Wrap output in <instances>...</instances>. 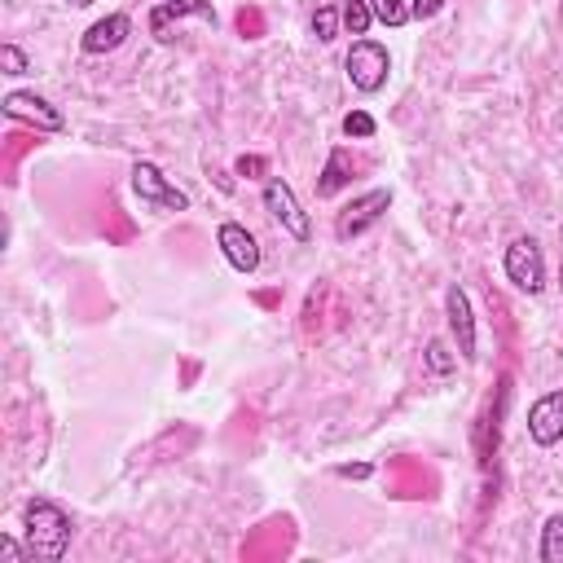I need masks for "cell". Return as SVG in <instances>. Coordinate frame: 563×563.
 <instances>
[{"mask_svg": "<svg viewBox=\"0 0 563 563\" xmlns=\"http://www.w3.org/2000/svg\"><path fill=\"white\" fill-rule=\"evenodd\" d=\"M501 268H506V277H510L523 295H537V290L545 286V255H541V246H537L532 238H515V242L506 246Z\"/></svg>", "mask_w": 563, "mask_h": 563, "instance_id": "277c9868", "label": "cell"}, {"mask_svg": "<svg viewBox=\"0 0 563 563\" xmlns=\"http://www.w3.org/2000/svg\"><path fill=\"white\" fill-rule=\"evenodd\" d=\"M440 9H444V0H413V4H409V18L422 22V18H435Z\"/></svg>", "mask_w": 563, "mask_h": 563, "instance_id": "44dd1931", "label": "cell"}, {"mask_svg": "<svg viewBox=\"0 0 563 563\" xmlns=\"http://www.w3.org/2000/svg\"><path fill=\"white\" fill-rule=\"evenodd\" d=\"M387 207H391V194H387V189H369V194L352 198V202L339 211V220H334V238H339V242L361 238L365 229H374V224L383 220Z\"/></svg>", "mask_w": 563, "mask_h": 563, "instance_id": "5b68a950", "label": "cell"}, {"mask_svg": "<svg viewBox=\"0 0 563 563\" xmlns=\"http://www.w3.org/2000/svg\"><path fill=\"white\" fill-rule=\"evenodd\" d=\"M216 242H220L224 260H229L238 273H255V268H260V246H255V238H251L238 220H224V224L216 229Z\"/></svg>", "mask_w": 563, "mask_h": 563, "instance_id": "30bf717a", "label": "cell"}, {"mask_svg": "<svg viewBox=\"0 0 563 563\" xmlns=\"http://www.w3.org/2000/svg\"><path fill=\"white\" fill-rule=\"evenodd\" d=\"M347 180H352V154H347L343 145H334L330 158H325V172H321V180H317V194L330 198V194H339Z\"/></svg>", "mask_w": 563, "mask_h": 563, "instance_id": "4fadbf2b", "label": "cell"}, {"mask_svg": "<svg viewBox=\"0 0 563 563\" xmlns=\"http://www.w3.org/2000/svg\"><path fill=\"white\" fill-rule=\"evenodd\" d=\"M238 172L242 176H255V172H264V158H238Z\"/></svg>", "mask_w": 563, "mask_h": 563, "instance_id": "603a6c76", "label": "cell"}, {"mask_svg": "<svg viewBox=\"0 0 563 563\" xmlns=\"http://www.w3.org/2000/svg\"><path fill=\"white\" fill-rule=\"evenodd\" d=\"M132 35V18L128 13H110V18H101V22H92L88 31H84V53H92V57H101V53H114L123 40Z\"/></svg>", "mask_w": 563, "mask_h": 563, "instance_id": "7c38bea8", "label": "cell"}, {"mask_svg": "<svg viewBox=\"0 0 563 563\" xmlns=\"http://www.w3.org/2000/svg\"><path fill=\"white\" fill-rule=\"evenodd\" d=\"M541 559L545 563H563V515H550L541 528Z\"/></svg>", "mask_w": 563, "mask_h": 563, "instance_id": "9a60e30c", "label": "cell"}, {"mask_svg": "<svg viewBox=\"0 0 563 563\" xmlns=\"http://www.w3.org/2000/svg\"><path fill=\"white\" fill-rule=\"evenodd\" d=\"M453 365H457V356H453L440 339H431V343H427V369H431V374H449Z\"/></svg>", "mask_w": 563, "mask_h": 563, "instance_id": "d6986e66", "label": "cell"}, {"mask_svg": "<svg viewBox=\"0 0 563 563\" xmlns=\"http://www.w3.org/2000/svg\"><path fill=\"white\" fill-rule=\"evenodd\" d=\"M0 554H4V559H26L31 550H22V545H18L13 537H0Z\"/></svg>", "mask_w": 563, "mask_h": 563, "instance_id": "7402d4cb", "label": "cell"}, {"mask_svg": "<svg viewBox=\"0 0 563 563\" xmlns=\"http://www.w3.org/2000/svg\"><path fill=\"white\" fill-rule=\"evenodd\" d=\"M339 22H343V13H339V4H321V9L312 13V35H317L321 44H330V40L339 35Z\"/></svg>", "mask_w": 563, "mask_h": 563, "instance_id": "2e32d148", "label": "cell"}, {"mask_svg": "<svg viewBox=\"0 0 563 563\" xmlns=\"http://www.w3.org/2000/svg\"><path fill=\"white\" fill-rule=\"evenodd\" d=\"M378 132V123H374V114H365V110H347L343 114V136H374Z\"/></svg>", "mask_w": 563, "mask_h": 563, "instance_id": "ac0fdd59", "label": "cell"}, {"mask_svg": "<svg viewBox=\"0 0 563 563\" xmlns=\"http://www.w3.org/2000/svg\"><path fill=\"white\" fill-rule=\"evenodd\" d=\"M264 211L295 238V242H308L312 238V224H308V211L299 207V198H295V189L282 180V176H273L268 185H264Z\"/></svg>", "mask_w": 563, "mask_h": 563, "instance_id": "3957f363", "label": "cell"}, {"mask_svg": "<svg viewBox=\"0 0 563 563\" xmlns=\"http://www.w3.org/2000/svg\"><path fill=\"white\" fill-rule=\"evenodd\" d=\"M180 18H202L207 26H216V9H211V0H163V4H154L150 9V31L158 35V40H172V22H180Z\"/></svg>", "mask_w": 563, "mask_h": 563, "instance_id": "8fae6325", "label": "cell"}, {"mask_svg": "<svg viewBox=\"0 0 563 563\" xmlns=\"http://www.w3.org/2000/svg\"><path fill=\"white\" fill-rule=\"evenodd\" d=\"M4 114H9V119H26V123H35L40 132H62V128H66L62 110L48 106V101L35 97V92H9V97H4Z\"/></svg>", "mask_w": 563, "mask_h": 563, "instance_id": "9c48e42d", "label": "cell"}, {"mask_svg": "<svg viewBox=\"0 0 563 563\" xmlns=\"http://www.w3.org/2000/svg\"><path fill=\"white\" fill-rule=\"evenodd\" d=\"M0 62H4V75H26V57L18 44H4L0 48Z\"/></svg>", "mask_w": 563, "mask_h": 563, "instance_id": "ffe728a7", "label": "cell"}, {"mask_svg": "<svg viewBox=\"0 0 563 563\" xmlns=\"http://www.w3.org/2000/svg\"><path fill=\"white\" fill-rule=\"evenodd\" d=\"M347 79H352V88L356 92H378L383 84H387V70H391V57H387V48L378 44V40H356L352 48H347Z\"/></svg>", "mask_w": 563, "mask_h": 563, "instance_id": "7a4b0ae2", "label": "cell"}, {"mask_svg": "<svg viewBox=\"0 0 563 563\" xmlns=\"http://www.w3.org/2000/svg\"><path fill=\"white\" fill-rule=\"evenodd\" d=\"M369 9H374V22H383V26H405L409 22L405 0H369Z\"/></svg>", "mask_w": 563, "mask_h": 563, "instance_id": "e0dca14e", "label": "cell"}, {"mask_svg": "<svg viewBox=\"0 0 563 563\" xmlns=\"http://www.w3.org/2000/svg\"><path fill=\"white\" fill-rule=\"evenodd\" d=\"M22 528H26V550L35 559H62L70 545V515L48 497H31L22 506Z\"/></svg>", "mask_w": 563, "mask_h": 563, "instance_id": "6da1fadb", "label": "cell"}, {"mask_svg": "<svg viewBox=\"0 0 563 563\" xmlns=\"http://www.w3.org/2000/svg\"><path fill=\"white\" fill-rule=\"evenodd\" d=\"M70 4H75V9H84V4H92V0H70Z\"/></svg>", "mask_w": 563, "mask_h": 563, "instance_id": "cb8c5ba5", "label": "cell"}, {"mask_svg": "<svg viewBox=\"0 0 563 563\" xmlns=\"http://www.w3.org/2000/svg\"><path fill=\"white\" fill-rule=\"evenodd\" d=\"M444 317H449V330L457 339V356L462 361H475V317H471V299L462 286H449L444 290Z\"/></svg>", "mask_w": 563, "mask_h": 563, "instance_id": "ba28073f", "label": "cell"}, {"mask_svg": "<svg viewBox=\"0 0 563 563\" xmlns=\"http://www.w3.org/2000/svg\"><path fill=\"white\" fill-rule=\"evenodd\" d=\"M132 189H136L141 202L163 207V211H185V207H189V198H185L154 163H136V167H132Z\"/></svg>", "mask_w": 563, "mask_h": 563, "instance_id": "8992f818", "label": "cell"}, {"mask_svg": "<svg viewBox=\"0 0 563 563\" xmlns=\"http://www.w3.org/2000/svg\"><path fill=\"white\" fill-rule=\"evenodd\" d=\"M339 13H343V26H347L352 35H365V31L374 26V9H369V0H343Z\"/></svg>", "mask_w": 563, "mask_h": 563, "instance_id": "5bb4252c", "label": "cell"}, {"mask_svg": "<svg viewBox=\"0 0 563 563\" xmlns=\"http://www.w3.org/2000/svg\"><path fill=\"white\" fill-rule=\"evenodd\" d=\"M528 435L541 449L563 440V387H554V391H545L528 405Z\"/></svg>", "mask_w": 563, "mask_h": 563, "instance_id": "52a82bcc", "label": "cell"}]
</instances>
